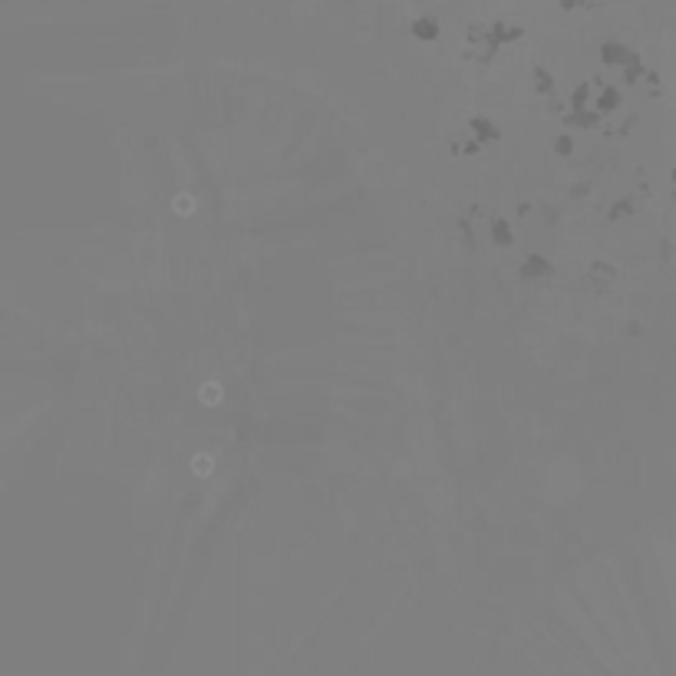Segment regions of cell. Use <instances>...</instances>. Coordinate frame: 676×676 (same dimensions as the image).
I'll return each instance as SVG.
<instances>
[{"label":"cell","mask_w":676,"mask_h":676,"mask_svg":"<svg viewBox=\"0 0 676 676\" xmlns=\"http://www.w3.org/2000/svg\"><path fill=\"white\" fill-rule=\"evenodd\" d=\"M561 4H564V7H574V0H561Z\"/></svg>","instance_id":"1"},{"label":"cell","mask_w":676,"mask_h":676,"mask_svg":"<svg viewBox=\"0 0 676 676\" xmlns=\"http://www.w3.org/2000/svg\"><path fill=\"white\" fill-rule=\"evenodd\" d=\"M673 179H676V171H673Z\"/></svg>","instance_id":"2"}]
</instances>
